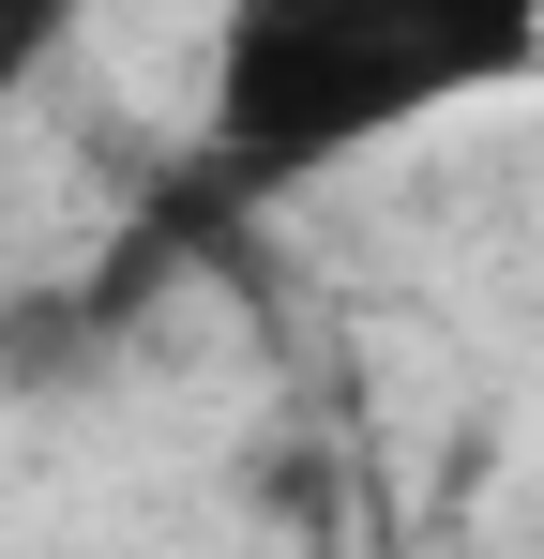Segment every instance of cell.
I'll return each mask as SVG.
<instances>
[{
  "label": "cell",
  "instance_id": "cell-1",
  "mask_svg": "<svg viewBox=\"0 0 544 559\" xmlns=\"http://www.w3.org/2000/svg\"><path fill=\"white\" fill-rule=\"evenodd\" d=\"M544 76L530 15H469V0H243L212 31V106H197V152L227 197L272 182H333L363 152H393L409 121Z\"/></svg>",
  "mask_w": 544,
  "mask_h": 559
},
{
  "label": "cell",
  "instance_id": "cell-2",
  "mask_svg": "<svg viewBox=\"0 0 544 559\" xmlns=\"http://www.w3.org/2000/svg\"><path fill=\"white\" fill-rule=\"evenodd\" d=\"M76 61V0H0V121Z\"/></svg>",
  "mask_w": 544,
  "mask_h": 559
}]
</instances>
